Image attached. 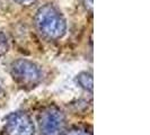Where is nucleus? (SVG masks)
Segmentation results:
<instances>
[{
  "label": "nucleus",
  "mask_w": 150,
  "mask_h": 135,
  "mask_svg": "<svg viewBox=\"0 0 150 135\" xmlns=\"http://www.w3.org/2000/svg\"><path fill=\"white\" fill-rule=\"evenodd\" d=\"M38 32L49 41H57L64 36L67 32V22L61 11L51 4L40 7L34 17Z\"/></svg>",
  "instance_id": "1"
},
{
  "label": "nucleus",
  "mask_w": 150,
  "mask_h": 135,
  "mask_svg": "<svg viewBox=\"0 0 150 135\" xmlns=\"http://www.w3.org/2000/svg\"><path fill=\"white\" fill-rule=\"evenodd\" d=\"M10 75L23 88H34L42 80L41 68L33 61L18 59L10 64Z\"/></svg>",
  "instance_id": "2"
},
{
  "label": "nucleus",
  "mask_w": 150,
  "mask_h": 135,
  "mask_svg": "<svg viewBox=\"0 0 150 135\" xmlns=\"http://www.w3.org/2000/svg\"><path fill=\"white\" fill-rule=\"evenodd\" d=\"M41 135H64L67 120L64 112L58 106H47L42 109L38 117Z\"/></svg>",
  "instance_id": "3"
},
{
  "label": "nucleus",
  "mask_w": 150,
  "mask_h": 135,
  "mask_svg": "<svg viewBox=\"0 0 150 135\" xmlns=\"http://www.w3.org/2000/svg\"><path fill=\"white\" fill-rule=\"evenodd\" d=\"M5 132L7 135H34L35 125L25 112H13L6 117Z\"/></svg>",
  "instance_id": "4"
},
{
  "label": "nucleus",
  "mask_w": 150,
  "mask_h": 135,
  "mask_svg": "<svg viewBox=\"0 0 150 135\" xmlns=\"http://www.w3.org/2000/svg\"><path fill=\"white\" fill-rule=\"evenodd\" d=\"M76 81L77 83L83 88V90L88 91L90 94H93V89H94V78L90 72L87 71H83L79 75L76 77Z\"/></svg>",
  "instance_id": "5"
},
{
  "label": "nucleus",
  "mask_w": 150,
  "mask_h": 135,
  "mask_svg": "<svg viewBox=\"0 0 150 135\" xmlns=\"http://www.w3.org/2000/svg\"><path fill=\"white\" fill-rule=\"evenodd\" d=\"M8 51V42L6 36L0 32V55Z\"/></svg>",
  "instance_id": "6"
},
{
  "label": "nucleus",
  "mask_w": 150,
  "mask_h": 135,
  "mask_svg": "<svg viewBox=\"0 0 150 135\" xmlns=\"http://www.w3.org/2000/svg\"><path fill=\"white\" fill-rule=\"evenodd\" d=\"M64 135H91V133L83 128H72L69 132H66Z\"/></svg>",
  "instance_id": "7"
},
{
  "label": "nucleus",
  "mask_w": 150,
  "mask_h": 135,
  "mask_svg": "<svg viewBox=\"0 0 150 135\" xmlns=\"http://www.w3.org/2000/svg\"><path fill=\"white\" fill-rule=\"evenodd\" d=\"M83 5L87 11L93 13V8H94V1L93 0H83Z\"/></svg>",
  "instance_id": "8"
},
{
  "label": "nucleus",
  "mask_w": 150,
  "mask_h": 135,
  "mask_svg": "<svg viewBox=\"0 0 150 135\" xmlns=\"http://www.w3.org/2000/svg\"><path fill=\"white\" fill-rule=\"evenodd\" d=\"M15 2H17L18 5H22V6H25V7H28L30 5H33L36 0H14Z\"/></svg>",
  "instance_id": "9"
},
{
  "label": "nucleus",
  "mask_w": 150,
  "mask_h": 135,
  "mask_svg": "<svg viewBox=\"0 0 150 135\" xmlns=\"http://www.w3.org/2000/svg\"><path fill=\"white\" fill-rule=\"evenodd\" d=\"M5 95V89H4V84H2V81L0 80V97H2Z\"/></svg>",
  "instance_id": "10"
}]
</instances>
